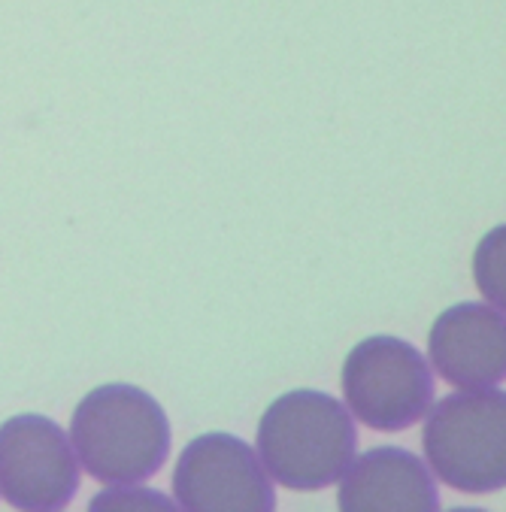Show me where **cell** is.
I'll return each mask as SVG.
<instances>
[{
	"mask_svg": "<svg viewBox=\"0 0 506 512\" xmlns=\"http://www.w3.org/2000/svg\"><path fill=\"white\" fill-rule=\"evenodd\" d=\"M340 382L352 416L373 431H407L434 400V373L425 355L388 334L361 340L346 355Z\"/></svg>",
	"mask_w": 506,
	"mask_h": 512,
	"instance_id": "277c9868",
	"label": "cell"
},
{
	"mask_svg": "<svg viewBox=\"0 0 506 512\" xmlns=\"http://www.w3.org/2000/svg\"><path fill=\"white\" fill-rule=\"evenodd\" d=\"M434 370L458 388L500 385L506 376V322L500 306L455 303L428 334Z\"/></svg>",
	"mask_w": 506,
	"mask_h": 512,
	"instance_id": "52a82bcc",
	"label": "cell"
},
{
	"mask_svg": "<svg viewBox=\"0 0 506 512\" xmlns=\"http://www.w3.org/2000/svg\"><path fill=\"white\" fill-rule=\"evenodd\" d=\"M431 473L455 491L488 494L506 485V394L497 385L440 397L422 431Z\"/></svg>",
	"mask_w": 506,
	"mask_h": 512,
	"instance_id": "3957f363",
	"label": "cell"
},
{
	"mask_svg": "<svg viewBox=\"0 0 506 512\" xmlns=\"http://www.w3.org/2000/svg\"><path fill=\"white\" fill-rule=\"evenodd\" d=\"M79 491V461L70 437L40 413L0 425V497L25 512L64 509Z\"/></svg>",
	"mask_w": 506,
	"mask_h": 512,
	"instance_id": "8992f818",
	"label": "cell"
},
{
	"mask_svg": "<svg viewBox=\"0 0 506 512\" xmlns=\"http://www.w3.org/2000/svg\"><path fill=\"white\" fill-rule=\"evenodd\" d=\"M337 506L343 512H434L440 491L428 464L400 449L379 446L352 458L343 470Z\"/></svg>",
	"mask_w": 506,
	"mask_h": 512,
	"instance_id": "ba28073f",
	"label": "cell"
},
{
	"mask_svg": "<svg viewBox=\"0 0 506 512\" xmlns=\"http://www.w3.org/2000/svg\"><path fill=\"white\" fill-rule=\"evenodd\" d=\"M255 449L279 485L319 491L334 485L355 458L358 431L343 400L316 388H294L264 409Z\"/></svg>",
	"mask_w": 506,
	"mask_h": 512,
	"instance_id": "7a4b0ae2",
	"label": "cell"
},
{
	"mask_svg": "<svg viewBox=\"0 0 506 512\" xmlns=\"http://www.w3.org/2000/svg\"><path fill=\"white\" fill-rule=\"evenodd\" d=\"M176 506L188 512H273V479L246 440L222 431L191 440L173 470Z\"/></svg>",
	"mask_w": 506,
	"mask_h": 512,
	"instance_id": "5b68a950",
	"label": "cell"
},
{
	"mask_svg": "<svg viewBox=\"0 0 506 512\" xmlns=\"http://www.w3.org/2000/svg\"><path fill=\"white\" fill-rule=\"evenodd\" d=\"M70 446L97 482H143L170 455V422L164 406L140 385L107 382L76 403Z\"/></svg>",
	"mask_w": 506,
	"mask_h": 512,
	"instance_id": "6da1fadb",
	"label": "cell"
},
{
	"mask_svg": "<svg viewBox=\"0 0 506 512\" xmlns=\"http://www.w3.org/2000/svg\"><path fill=\"white\" fill-rule=\"evenodd\" d=\"M503 228H494L476 249V282L479 291L494 303L503 306Z\"/></svg>",
	"mask_w": 506,
	"mask_h": 512,
	"instance_id": "30bf717a",
	"label": "cell"
},
{
	"mask_svg": "<svg viewBox=\"0 0 506 512\" xmlns=\"http://www.w3.org/2000/svg\"><path fill=\"white\" fill-rule=\"evenodd\" d=\"M91 512L97 509H104V512H125V509H176L173 500H167L161 491L155 488H140L137 482H125L119 488H107V491H100L94 494V500L88 503Z\"/></svg>",
	"mask_w": 506,
	"mask_h": 512,
	"instance_id": "9c48e42d",
	"label": "cell"
}]
</instances>
